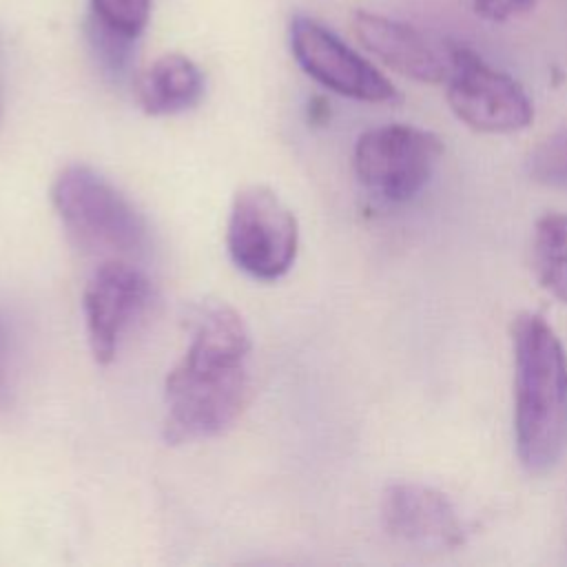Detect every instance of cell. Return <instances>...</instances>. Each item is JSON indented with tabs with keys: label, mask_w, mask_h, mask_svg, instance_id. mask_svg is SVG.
Returning a JSON list of instances; mask_svg holds the SVG:
<instances>
[{
	"label": "cell",
	"mask_w": 567,
	"mask_h": 567,
	"mask_svg": "<svg viewBox=\"0 0 567 567\" xmlns=\"http://www.w3.org/2000/svg\"><path fill=\"white\" fill-rule=\"evenodd\" d=\"M186 323L188 348L164 383V439L173 445L221 434L252 394V343L241 315L224 301H202Z\"/></svg>",
	"instance_id": "6da1fadb"
},
{
	"label": "cell",
	"mask_w": 567,
	"mask_h": 567,
	"mask_svg": "<svg viewBox=\"0 0 567 567\" xmlns=\"http://www.w3.org/2000/svg\"><path fill=\"white\" fill-rule=\"evenodd\" d=\"M514 441L529 474H547L567 447V354L538 312L512 321Z\"/></svg>",
	"instance_id": "7a4b0ae2"
},
{
	"label": "cell",
	"mask_w": 567,
	"mask_h": 567,
	"mask_svg": "<svg viewBox=\"0 0 567 567\" xmlns=\"http://www.w3.org/2000/svg\"><path fill=\"white\" fill-rule=\"evenodd\" d=\"M51 204L80 248L102 259L142 252L148 226L133 202L86 164L64 166L51 184Z\"/></svg>",
	"instance_id": "3957f363"
},
{
	"label": "cell",
	"mask_w": 567,
	"mask_h": 567,
	"mask_svg": "<svg viewBox=\"0 0 567 567\" xmlns=\"http://www.w3.org/2000/svg\"><path fill=\"white\" fill-rule=\"evenodd\" d=\"M226 248L239 270L261 281H275L295 264L299 248L297 217L272 188L264 184L244 186L230 204Z\"/></svg>",
	"instance_id": "277c9868"
},
{
	"label": "cell",
	"mask_w": 567,
	"mask_h": 567,
	"mask_svg": "<svg viewBox=\"0 0 567 567\" xmlns=\"http://www.w3.org/2000/svg\"><path fill=\"white\" fill-rule=\"evenodd\" d=\"M443 142L432 131L385 124L359 135L352 164L359 182L385 202L412 199L432 177Z\"/></svg>",
	"instance_id": "5b68a950"
},
{
	"label": "cell",
	"mask_w": 567,
	"mask_h": 567,
	"mask_svg": "<svg viewBox=\"0 0 567 567\" xmlns=\"http://www.w3.org/2000/svg\"><path fill=\"white\" fill-rule=\"evenodd\" d=\"M445 84L452 113L472 131L516 133L534 120L525 89L463 44H456L454 69Z\"/></svg>",
	"instance_id": "8992f818"
},
{
	"label": "cell",
	"mask_w": 567,
	"mask_h": 567,
	"mask_svg": "<svg viewBox=\"0 0 567 567\" xmlns=\"http://www.w3.org/2000/svg\"><path fill=\"white\" fill-rule=\"evenodd\" d=\"M290 51L297 64L321 86L359 102H394L396 86L363 55L308 16L290 22Z\"/></svg>",
	"instance_id": "52a82bcc"
},
{
	"label": "cell",
	"mask_w": 567,
	"mask_h": 567,
	"mask_svg": "<svg viewBox=\"0 0 567 567\" xmlns=\"http://www.w3.org/2000/svg\"><path fill=\"white\" fill-rule=\"evenodd\" d=\"M148 277L131 259H102L82 292L86 339L93 359L109 365L128 321L144 308Z\"/></svg>",
	"instance_id": "ba28073f"
},
{
	"label": "cell",
	"mask_w": 567,
	"mask_h": 567,
	"mask_svg": "<svg viewBox=\"0 0 567 567\" xmlns=\"http://www.w3.org/2000/svg\"><path fill=\"white\" fill-rule=\"evenodd\" d=\"M357 40L385 66L416 82H447L454 69L456 44L408 22L357 11L352 16Z\"/></svg>",
	"instance_id": "9c48e42d"
},
{
	"label": "cell",
	"mask_w": 567,
	"mask_h": 567,
	"mask_svg": "<svg viewBox=\"0 0 567 567\" xmlns=\"http://www.w3.org/2000/svg\"><path fill=\"white\" fill-rule=\"evenodd\" d=\"M383 529L408 545L425 549H454L463 545L465 529L445 494L423 483H392L381 494Z\"/></svg>",
	"instance_id": "30bf717a"
},
{
	"label": "cell",
	"mask_w": 567,
	"mask_h": 567,
	"mask_svg": "<svg viewBox=\"0 0 567 567\" xmlns=\"http://www.w3.org/2000/svg\"><path fill=\"white\" fill-rule=\"evenodd\" d=\"M204 95L199 66L182 53H164L135 80V97L148 115H175L193 109Z\"/></svg>",
	"instance_id": "8fae6325"
},
{
	"label": "cell",
	"mask_w": 567,
	"mask_h": 567,
	"mask_svg": "<svg viewBox=\"0 0 567 567\" xmlns=\"http://www.w3.org/2000/svg\"><path fill=\"white\" fill-rule=\"evenodd\" d=\"M532 270L538 284L567 306V215L547 213L536 221Z\"/></svg>",
	"instance_id": "7c38bea8"
},
{
	"label": "cell",
	"mask_w": 567,
	"mask_h": 567,
	"mask_svg": "<svg viewBox=\"0 0 567 567\" xmlns=\"http://www.w3.org/2000/svg\"><path fill=\"white\" fill-rule=\"evenodd\" d=\"M148 16L151 0H91V18L128 40L142 35Z\"/></svg>",
	"instance_id": "4fadbf2b"
},
{
	"label": "cell",
	"mask_w": 567,
	"mask_h": 567,
	"mask_svg": "<svg viewBox=\"0 0 567 567\" xmlns=\"http://www.w3.org/2000/svg\"><path fill=\"white\" fill-rule=\"evenodd\" d=\"M86 35H89V44H91L97 62L106 71H111L115 75L126 71V66L131 62V55H133V42L135 40H128V38L106 29L95 18H89Z\"/></svg>",
	"instance_id": "5bb4252c"
},
{
	"label": "cell",
	"mask_w": 567,
	"mask_h": 567,
	"mask_svg": "<svg viewBox=\"0 0 567 567\" xmlns=\"http://www.w3.org/2000/svg\"><path fill=\"white\" fill-rule=\"evenodd\" d=\"M529 173L545 184H567V131L547 137L529 155Z\"/></svg>",
	"instance_id": "9a60e30c"
},
{
	"label": "cell",
	"mask_w": 567,
	"mask_h": 567,
	"mask_svg": "<svg viewBox=\"0 0 567 567\" xmlns=\"http://www.w3.org/2000/svg\"><path fill=\"white\" fill-rule=\"evenodd\" d=\"M538 0H472V9L487 22H509L529 16Z\"/></svg>",
	"instance_id": "2e32d148"
},
{
	"label": "cell",
	"mask_w": 567,
	"mask_h": 567,
	"mask_svg": "<svg viewBox=\"0 0 567 567\" xmlns=\"http://www.w3.org/2000/svg\"><path fill=\"white\" fill-rule=\"evenodd\" d=\"M2 359H4V334L0 330V368H2Z\"/></svg>",
	"instance_id": "e0dca14e"
}]
</instances>
